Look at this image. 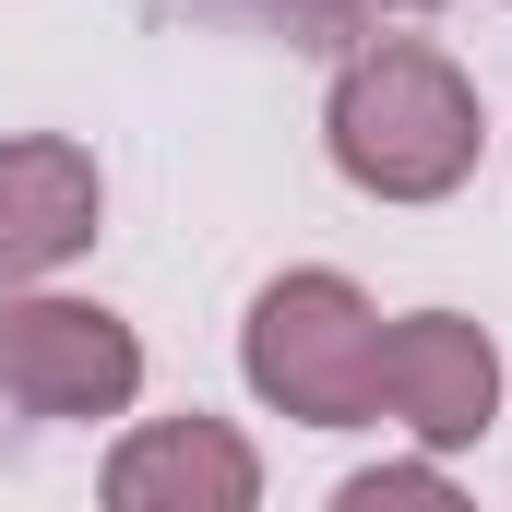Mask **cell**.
Masks as SVG:
<instances>
[{
    "instance_id": "obj_1",
    "label": "cell",
    "mask_w": 512,
    "mask_h": 512,
    "mask_svg": "<svg viewBox=\"0 0 512 512\" xmlns=\"http://www.w3.org/2000/svg\"><path fill=\"white\" fill-rule=\"evenodd\" d=\"M334 155H346V179H370V191H453V179L477 167V96H465L441 60L382 48V60H358L346 96H334Z\"/></svg>"
},
{
    "instance_id": "obj_2",
    "label": "cell",
    "mask_w": 512,
    "mask_h": 512,
    "mask_svg": "<svg viewBox=\"0 0 512 512\" xmlns=\"http://www.w3.org/2000/svg\"><path fill=\"white\" fill-rule=\"evenodd\" d=\"M84 227H96V167L72 143H12L0 155V274L84 251Z\"/></svg>"
},
{
    "instance_id": "obj_3",
    "label": "cell",
    "mask_w": 512,
    "mask_h": 512,
    "mask_svg": "<svg viewBox=\"0 0 512 512\" xmlns=\"http://www.w3.org/2000/svg\"><path fill=\"white\" fill-rule=\"evenodd\" d=\"M203 12H239L251 36H286V48H346L382 12H429V0H203Z\"/></svg>"
}]
</instances>
